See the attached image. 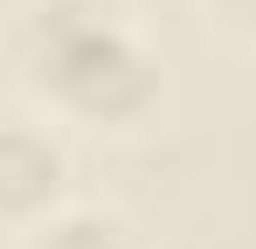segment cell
<instances>
[{"label":"cell","instance_id":"2","mask_svg":"<svg viewBox=\"0 0 256 249\" xmlns=\"http://www.w3.org/2000/svg\"><path fill=\"white\" fill-rule=\"evenodd\" d=\"M70 208V146L48 118H0V228L28 236Z\"/></svg>","mask_w":256,"mask_h":249},{"label":"cell","instance_id":"3","mask_svg":"<svg viewBox=\"0 0 256 249\" xmlns=\"http://www.w3.org/2000/svg\"><path fill=\"white\" fill-rule=\"evenodd\" d=\"M14 249H152L138 228H132L118 208H90V201H70L56 208L42 228L14 236Z\"/></svg>","mask_w":256,"mask_h":249},{"label":"cell","instance_id":"1","mask_svg":"<svg viewBox=\"0 0 256 249\" xmlns=\"http://www.w3.org/2000/svg\"><path fill=\"white\" fill-rule=\"evenodd\" d=\"M7 70L35 118L132 132L160 111L166 62L118 0H21L7 28Z\"/></svg>","mask_w":256,"mask_h":249},{"label":"cell","instance_id":"4","mask_svg":"<svg viewBox=\"0 0 256 249\" xmlns=\"http://www.w3.org/2000/svg\"><path fill=\"white\" fill-rule=\"evenodd\" d=\"M201 14H208V28L236 42H256V0H201Z\"/></svg>","mask_w":256,"mask_h":249}]
</instances>
